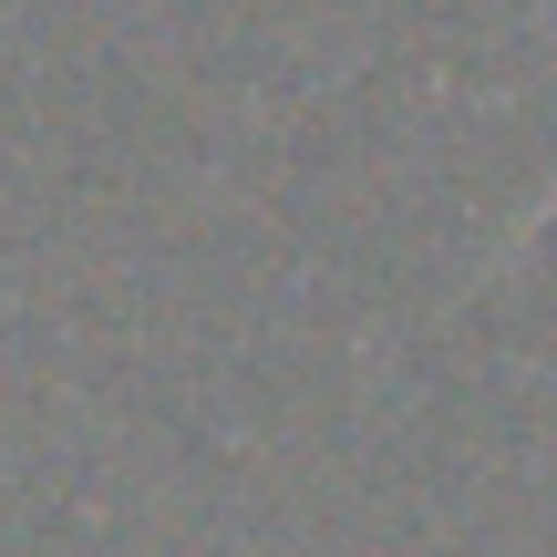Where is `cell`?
Returning <instances> with one entry per match:
<instances>
[{
  "mask_svg": "<svg viewBox=\"0 0 557 557\" xmlns=\"http://www.w3.org/2000/svg\"><path fill=\"white\" fill-rule=\"evenodd\" d=\"M547 207H557V197H547Z\"/></svg>",
  "mask_w": 557,
  "mask_h": 557,
  "instance_id": "cell-1",
  "label": "cell"
}]
</instances>
